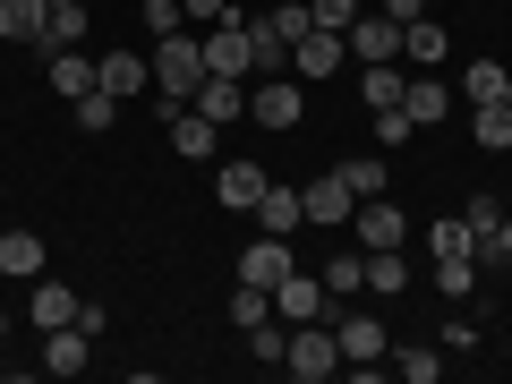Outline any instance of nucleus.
<instances>
[{
    "label": "nucleus",
    "instance_id": "a211bd4d",
    "mask_svg": "<svg viewBox=\"0 0 512 384\" xmlns=\"http://www.w3.org/2000/svg\"><path fill=\"white\" fill-rule=\"evenodd\" d=\"M402 52V18H350V60H393Z\"/></svg>",
    "mask_w": 512,
    "mask_h": 384
},
{
    "label": "nucleus",
    "instance_id": "473e14b6",
    "mask_svg": "<svg viewBox=\"0 0 512 384\" xmlns=\"http://www.w3.org/2000/svg\"><path fill=\"white\" fill-rule=\"evenodd\" d=\"M86 43V9H52L43 18V52H77Z\"/></svg>",
    "mask_w": 512,
    "mask_h": 384
},
{
    "label": "nucleus",
    "instance_id": "0eeeda50",
    "mask_svg": "<svg viewBox=\"0 0 512 384\" xmlns=\"http://www.w3.org/2000/svg\"><path fill=\"white\" fill-rule=\"evenodd\" d=\"M350 231H359V248H402V239H410V214H402L393 197H359Z\"/></svg>",
    "mask_w": 512,
    "mask_h": 384
},
{
    "label": "nucleus",
    "instance_id": "c03bdc74",
    "mask_svg": "<svg viewBox=\"0 0 512 384\" xmlns=\"http://www.w3.org/2000/svg\"><path fill=\"white\" fill-rule=\"evenodd\" d=\"M384 18H402V26H410V18H427V0H384Z\"/></svg>",
    "mask_w": 512,
    "mask_h": 384
},
{
    "label": "nucleus",
    "instance_id": "393cba45",
    "mask_svg": "<svg viewBox=\"0 0 512 384\" xmlns=\"http://www.w3.org/2000/svg\"><path fill=\"white\" fill-rule=\"evenodd\" d=\"M248 43H256V77H282V69H291V43L274 35V18H248Z\"/></svg>",
    "mask_w": 512,
    "mask_h": 384
},
{
    "label": "nucleus",
    "instance_id": "2eb2a0df",
    "mask_svg": "<svg viewBox=\"0 0 512 384\" xmlns=\"http://www.w3.org/2000/svg\"><path fill=\"white\" fill-rule=\"evenodd\" d=\"M26 316H35V325L52 333V325H77V316H86V299H77V291H60L52 274H35V291H26Z\"/></svg>",
    "mask_w": 512,
    "mask_h": 384
},
{
    "label": "nucleus",
    "instance_id": "f3484780",
    "mask_svg": "<svg viewBox=\"0 0 512 384\" xmlns=\"http://www.w3.org/2000/svg\"><path fill=\"white\" fill-rule=\"evenodd\" d=\"M197 111H205L214 128L248 120V77H205V86H197Z\"/></svg>",
    "mask_w": 512,
    "mask_h": 384
},
{
    "label": "nucleus",
    "instance_id": "5701e85b",
    "mask_svg": "<svg viewBox=\"0 0 512 384\" xmlns=\"http://www.w3.org/2000/svg\"><path fill=\"white\" fill-rule=\"evenodd\" d=\"M444 43H453V35H444L436 18H410V26H402V52H410V69H436V60H444Z\"/></svg>",
    "mask_w": 512,
    "mask_h": 384
},
{
    "label": "nucleus",
    "instance_id": "37998d69",
    "mask_svg": "<svg viewBox=\"0 0 512 384\" xmlns=\"http://www.w3.org/2000/svg\"><path fill=\"white\" fill-rule=\"evenodd\" d=\"M180 9H188V18H214V26L231 18V0H180Z\"/></svg>",
    "mask_w": 512,
    "mask_h": 384
},
{
    "label": "nucleus",
    "instance_id": "72a5a7b5",
    "mask_svg": "<svg viewBox=\"0 0 512 384\" xmlns=\"http://www.w3.org/2000/svg\"><path fill=\"white\" fill-rule=\"evenodd\" d=\"M69 111H77V128H86V137H103V128L120 120V94H103V86H94V94H77Z\"/></svg>",
    "mask_w": 512,
    "mask_h": 384
},
{
    "label": "nucleus",
    "instance_id": "20e7f679",
    "mask_svg": "<svg viewBox=\"0 0 512 384\" xmlns=\"http://www.w3.org/2000/svg\"><path fill=\"white\" fill-rule=\"evenodd\" d=\"M282 376H299V384H325V376H342V342H333V325H291Z\"/></svg>",
    "mask_w": 512,
    "mask_h": 384
},
{
    "label": "nucleus",
    "instance_id": "7c9ffc66",
    "mask_svg": "<svg viewBox=\"0 0 512 384\" xmlns=\"http://www.w3.org/2000/svg\"><path fill=\"white\" fill-rule=\"evenodd\" d=\"M436 291H444V299L461 308V299L478 291V256H436Z\"/></svg>",
    "mask_w": 512,
    "mask_h": 384
},
{
    "label": "nucleus",
    "instance_id": "4c0bfd02",
    "mask_svg": "<svg viewBox=\"0 0 512 384\" xmlns=\"http://www.w3.org/2000/svg\"><path fill=\"white\" fill-rule=\"evenodd\" d=\"M478 265H512V214H504V222H495V231H487V239H478Z\"/></svg>",
    "mask_w": 512,
    "mask_h": 384
},
{
    "label": "nucleus",
    "instance_id": "b1692460",
    "mask_svg": "<svg viewBox=\"0 0 512 384\" xmlns=\"http://www.w3.org/2000/svg\"><path fill=\"white\" fill-rule=\"evenodd\" d=\"M427 248H436V256H478V222H470V214L427 222Z\"/></svg>",
    "mask_w": 512,
    "mask_h": 384
},
{
    "label": "nucleus",
    "instance_id": "a878e982",
    "mask_svg": "<svg viewBox=\"0 0 512 384\" xmlns=\"http://www.w3.org/2000/svg\"><path fill=\"white\" fill-rule=\"evenodd\" d=\"M504 60H461V103H495V94H504Z\"/></svg>",
    "mask_w": 512,
    "mask_h": 384
},
{
    "label": "nucleus",
    "instance_id": "79ce46f5",
    "mask_svg": "<svg viewBox=\"0 0 512 384\" xmlns=\"http://www.w3.org/2000/svg\"><path fill=\"white\" fill-rule=\"evenodd\" d=\"M461 214H470V222H478V239H487L495 222H504V205H495V197H470V205H461Z\"/></svg>",
    "mask_w": 512,
    "mask_h": 384
},
{
    "label": "nucleus",
    "instance_id": "dca6fc26",
    "mask_svg": "<svg viewBox=\"0 0 512 384\" xmlns=\"http://www.w3.org/2000/svg\"><path fill=\"white\" fill-rule=\"evenodd\" d=\"M256 231H274V239H291V231H308V205H299V188H265L256 197Z\"/></svg>",
    "mask_w": 512,
    "mask_h": 384
},
{
    "label": "nucleus",
    "instance_id": "e433bc0d",
    "mask_svg": "<svg viewBox=\"0 0 512 384\" xmlns=\"http://www.w3.org/2000/svg\"><path fill=\"white\" fill-rule=\"evenodd\" d=\"M137 18H146L154 35H180V26H188V9H180V0H146V9H137Z\"/></svg>",
    "mask_w": 512,
    "mask_h": 384
},
{
    "label": "nucleus",
    "instance_id": "2f4dec72",
    "mask_svg": "<svg viewBox=\"0 0 512 384\" xmlns=\"http://www.w3.org/2000/svg\"><path fill=\"white\" fill-rule=\"evenodd\" d=\"M325 291H333V299H342V291H367V248L325 256Z\"/></svg>",
    "mask_w": 512,
    "mask_h": 384
},
{
    "label": "nucleus",
    "instance_id": "49530a36",
    "mask_svg": "<svg viewBox=\"0 0 512 384\" xmlns=\"http://www.w3.org/2000/svg\"><path fill=\"white\" fill-rule=\"evenodd\" d=\"M0 333H9V308H0Z\"/></svg>",
    "mask_w": 512,
    "mask_h": 384
},
{
    "label": "nucleus",
    "instance_id": "f8f14e48",
    "mask_svg": "<svg viewBox=\"0 0 512 384\" xmlns=\"http://www.w3.org/2000/svg\"><path fill=\"white\" fill-rule=\"evenodd\" d=\"M333 342H342V359H384V316H367V308H342L333 316Z\"/></svg>",
    "mask_w": 512,
    "mask_h": 384
},
{
    "label": "nucleus",
    "instance_id": "a18cd8bd",
    "mask_svg": "<svg viewBox=\"0 0 512 384\" xmlns=\"http://www.w3.org/2000/svg\"><path fill=\"white\" fill-rule=\"evenodd\" d=\"M52 9H86V0H52Z\"/></svg>",
    "mask_w": 512,
    "mask_h": 384
},
{
    "label": "nucleus",
    "instance_id": "f257e3e1",
    "mask_svg": "<svg viewBox=\"0 0 512 384\" xmlns=\"http://www.w3.org/2000/svg\"><path fill=\"white\" fill-rule=\"evenodd\" d=\"M154 94H163V103H197V86H205V43L197 35H188V26H180V35H154Z\"/></svg>",
    "mask_w": 512,
    "mask_h": 384
},
{
    "label": "nucleus",
    "instance_id": "f704fd0d",
    "mask_svg": "<svg viewBox=\"0 0 512 384\" xmlns=\"http://www.w3.org/2000/svg\"><path fill=\"white\" fill-rule=\"evenodd\" d=\"M265 316H274V291H256V282H239V291H231V325L248 333V325H265Z\"/></svg>",
    "mask_w": 512,
    "mask_h": 384
},
{
    "label": "nucleus",
    "instance_id": "c756f323",
    "mask_svg": "<svg viewBox=\"0 0 512 384\" xmlns=\"http://www.w3.org/2000/svg\"><path fill=\"white\" fill-rule=\"evenodd\" d=\"M350 180V197H384V180H393V171H384V154H350V163H333Z\"/></svg>",
    "mask_w": 512,
    "mask_h": 384
},
{
    "label": "nucleus",
    "instance_id": "a19ab883",
    "mask_svg": "<svg viewBox=\"0 0 512 384\" xmlns=\"http://www.w3.org/2000/svg\"><path fill=\"white\" fill-rule=\"evenodd\" d=\"M308 26H316V9H274V35H282V43H299Z\"/></svg>",
    "mask_w": 512,
    "mask_h": 384
},
{
    "label": "nucleus",
    "instance_id": "4468645a",
    "mask_svg": "<svg viewBox=\"0 0 512 384\" xmlns=\"http://www.w3.org/2000/svg\"><path fill=\"white\" fill-rule=\"evenodd\" d=\"M94 86H103V94H146L154 86V60L146 52H103V60H94Z\"/></svg>",
    "mask_w": 512,
    "mask_h": 384
},
{
    "label": "nucleus",
    "instance_id": "ddd939ff",
    "mask_svg": "<svg viewBox=\"0 0 512 384\" xmlns=\"http://www.w3.org/2000/svg\"><path fill=\"white\" fill-rule=\"evenodd\" d=\"M282 274H291V239L256 231V239H248V256H239V282H256V291H274Z\"/></svg>",
    "mask_w": 512,
    "mask_h": 384
},
{
    "label": "nucleus",
    "instance_id": "39448f33",
    "mask_svg": "<svg viewBox=\"0 0 512 384\" xmlns=\"http://www.w3.org/2000/svg\"><path fill=\"white\" fill-rule=\"evenodd\" d=\"M205 77H256V43H248V18H222L205 35Z\"/></svg>",
    "mask_w": 512,
    "mask_h": 384
},
{
    "label": "nucleus",
    "instance_id": "412c9836",
    "mask_svg": "<svg viewBox=\"0 0 512 384\" xmlns=\"http://www.w3.org/2000/svg\"><path fill=\"white\" fill-rule=\"evenodd\" d=\"M43 18H52V0H0V35L9 43H43Z\"/></svg>",
    "mask_w": 512,
    "mask_h": 384
},
{
    "label": "nucleus",
    "instance_id": "9d476101",
    "mask_svg": "<svg viewBox=\"0 0 512 384\" xmlns=\"http://www.w3.org/2000/svg\"><path fill=\"white\" fill-rule=\"evenodd\" d=\"M94 367V333L86 325H52L43 333V376H86Z\"/></svg>",
    "mask_w": 512,
    "mask_h": 384
},
{
    "label": "nucleus",
    "instance_id": "6ab92c4d",
    "mask_svg": "<svg viewBox=\"0 0 512 384\" xmlns=\"http://www.w3.org/2000/svg\"><path fill=\"white\" fill-rule=\"evenodd\" d=\"M470 137L487 154H512V103H504V94H495V103H470Z\"/></svg>",
    "mask_w": 512,
    "mask_h": 384
},
{
    "label": "nucleus",
    "instance_id": "f03ea898",
    "mask_svg": "<svg viewBox=\"0 0 512 384\" xmlns=\"http://www.w3.org/2000/svg\"><path fill=\"white\" fill-rule=\"evenodd\" d=\"M274 316H282V325H333L342 299L325 291V274H299V265H291V274L274 282Z\"/></svg>",
    "mask_w": 512,
    "mask_h": 384
},
{
    "label": "nucleus",
    "instance_id": "aec40b11",
    "mask_svg": "<svg viewBox=\"0 0 512 384\" xmlns=\"http://www.w3.org/2000/svg\"><path fill=\"white\" fill-rule=\"evenodd\" d=\"M0 274H9V282H35L43 274V239L35 231H0Z\"/></svg>",
    "mask_w": 512,
    "mask_h": 384
},
{
    "label": "nucleus",
    "instance_id": "ea45409f",
    "mask_svg": "<svg viewBox=\"0 0 512 384\" xmlns=\"http://www.w3.org/2000/svg\"><path fill=\"white\" fill-rule=\"evenodd\" d=\"M470 342H478V325H470V316L453 308V325H444V359H453V350H461V359H470Z\"/></svg>",
    "mask_w": 512,
    "mask_h": 384
},
{
    "label": "nucleus",
    "instance_id": "cd10ccee",
    "mask_svg": "<svg viewBox=\"0 0 512 384\" xmlns=\"http://www.w3.org/2000/svg\"><path fill=\"white\" fill-rule=\"evenodd\" d=\"M393 367H402V384H436V376H444V342H410V350H393Z\"/></svg>",
    "mask_w": 512,
    "mask_h": 384
},
{
    "label": "nucleus",
    "instance_id": "bb28decb",
    "mask_svg": "<svg viewBox=\"0 0 512 384\" xmlns=\"http://www.w3.org/2000/svg\"><path fill=\"white\" fill-rule=\"evenodd\" d=\"M402 86H410V77H393V60H367V69H359L367 111H393V103H402Z\"/></svg>",
    "mask_w": 512,
    "mask_h": 384
},
{
    "label": "nucleus",
    "instance_id": "4be33fe9",
    "mask_svg": "<svg viewBox=\"0 0 512 384\" xmlns=\"http://www.w3.org/2000/svg\"><path fill=\"white\" fill-rule=\"evenodd\" d=\"M402 111H410V120H419V128H436L444 111H453V94H444L436 77H410V86H402Z\"/></svg>",
    "mask_w": 512,
    "mask_h": 384
},
{
    "label": "nucleus",
    "instance_id": "de8ad7c7",
    "mask_svg": "<svg viewBox=\"0 0 512 384\" xmlns=\"http://www.w3.org/2000/svg\"><path fill=\"white\" fill-rule=\"evenodd\" d=\"M504 103H512V77H504Z\"/></svg>",
    "mask_w": 512,
    "mask_h": 384
},
{
    "label": "nucleus",
    "instance_id": "423d86ee",
    "mask_svg": "<svg viewBox=\"0 0 512 384\" xmlns=\"http://www.w3.org/2000/svg\"><path fill=\"white\" fill-rule=\"evenodd\" d=\"M299 205H308V222H316V231H333V222H350V214H359V197H350V180H342V171H316V180L308 188H299Z\"/></svg>",
    "mask_w": 512,
    "mask_h": 384
},
{
    "label": "nucleus",
    "instance_id": "58836bf2",
    "mask_svg": "<svg viewBox=\"0 0 512 384\" xmlns=\"http://www.w3.org/2000/svg\"><path fill=\"white\" fill-rule=\"evenodd\" d=\"M316 26H333V35H350V18H359V0H308Z\"/></svg>",
    "mask_w": 512,
    "mask_h": 384
},
{
    "label": "nucleus",
    "instance_id": "6e6552de",
    "mask_svg": "<svg viewBox=\"0 0 512 384\" xmlns=\"http://www.w3.org/2000/svg\"><path fill=\"white\" fill-rule=\"evenodd\" d=\"M265 188H274V171H265V163H248V154H231V163L214 171V197L231 205V214H256V197H265Z\"/></svg>",
    "mask_w": 512,
    "mask_h": 384
},
{
    "label": "nucleus",
    "instance_id": "7ed1b4c3",
    "mask_svg": "<svg viewBox=\"0 0 512 384\" xmlns=\"http://www.w3.org/2000/svg\"><path fill=\"white\" fill-rule=\"evenodd\" d=\"M248 120L274 128V137H291L299 120H308V94H299V77H248Z\"/></svg>",
    "mask_w": 512,
    "mask_h": 384
},
{
    "label": "nucleus",
    "instance_id": "1a4fd4ad",
    "mask_svg": "<svg viewBox=\"0 0 512 384\" xmlns=\"http://www.w3.org/2000/svg\"><path fill=\"white\" fill-rule=\"evenodd\" d=\"M342 60H350V35H333V26H308L291 43V77H333Z\"/></svg>",
    "mask_w": 512,
    "mask_h": 384
},
{
    "label": "nucleus",
    "instance_id": "9b49d317",
    "mask_svg": "<svg viewBox=\"0 0 512 384\" xmlns=\"http://www.w3.org/2000/svg\"><path fill=\"white\" fill-rule=\"evenodd\" d=\"M171 154H188V163H214V154H222V128L205 120L197 103H180V111H171Z\"/></svg>",
    "mask_w": 512,
    "mask_h": 384
},
{
    "label": "nucleus",
    "instance_id": "c85d7f7f",
    "mask_svg": "<svg viewBox=\"0 0 512 384\" xmlns=\"http://www.w3.org/2000/svg\"><path fill=\"white\" fill-rule=\"evenodd\" d=\"M52 94H69V103L94 94V60L86 52H52Z\"/></svg>",
    "mask_w": 512,
    "mask_h": 384
},
{
    "label": "nucleus",
    "instance_id": "c9c22d12",
    "mask_svg": "<svg viewBox=\"0 0 512 384\" xmlns=\"http://www.w3.org/2000/svg\"><path fill=\"white\" fill-rule=\"evenodd\" d=\"M410 137H419V120H410L402 103H393V111H376V146H384V154H402Z\"/></svg>",
    "mask_w": 512,
    "mask_h": 384
}]
</instances>
